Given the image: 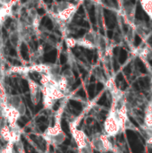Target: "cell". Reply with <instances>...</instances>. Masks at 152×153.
<instances>
[{
    "mask_svg": "<svg viewBox=\"0 0 152 153\" xmlns=\"http://www.w3.org/2000/svg\"><path fill=\"white\" fill-rule=\"evenodd\" d=\"M28 85H29V90H30V100L31 102L34 105H37L39 100H40V97H41V89H40V85L33 81L30 78H28Z\"/></svg>",
    "mask_w": 152,
    "mask_h": 153,
    "instance_id": "obj_9",
    "label": "cell"
},
{
    "mask_svg": "<svg viewBox=\"0 0 152 153\" xmlns=\"http://www.w3.org/2000/svg\"><path fill=\"white\" fill-rule=\"evenodd\" d=\"M136 54L143 59H152V48L149 45L140 47L136 50Z\"/></svg>",
    "mask_w": 152,
    "mask_h": 153,
    "instance_id": "obj_12",
    "label": "cell"
},
{
    "mask_svg": "<svg viewBox=\"0 0 152 153\" xmlns=\"http://www.w3.org/2000/svg\"><path fill=\"white\" fill-rule=\"evenodd\" d=\"M69 130L73 138V141L77 146L79 153H93V149L90 144V139L86 135V134L78 129L76 121H72L69 125Z\"/></svg>",
    "mask_w": 152,
    "mask_h": 153,
    "instance_id": "obj_5",
    "label": "cell"
},
{
    "mask_svg": "<svg viewBox=\"0 0 152 153\" xmlns=\"http://www.w3.org/2000/svg\"><path fill=\"white\" fill-rule=\"evenodd\" d=\"M57 76L58 74L52 73L48 74H41L39 79L42 102L44 108L47 110L52 109L56 102L65 99L66 95L58 87Z\"/></svg>",
    "mask_w": 152,
    "mask_h": 153,
    "instance_id": "obj_2",
    "label": "cell"
},
{
    "mask_svg": "<svg viewBox=\"0 0 152 153\" xmlns=\"http://www.w3.org/2000/svg\"><path fill=\"white\" fill-rule=\"evenodd\" d=\"M143 126L152 127V100H149L144 108Z\"/></svg>",
    "mask_w": 152,
    "mask_h": 153,
    "instance_id": "obj_11",
    "label": "cell"
},
{
    "mask_svg": "<svg viewBox=\"0 0 152 153\" xmlns=\"http://www.w3.org/2000/svg\"><path fill=\"white\" fill-rule=\"evenodd\" d=\"M65 44L69 48H75L77 46V40L75 38L69 37V38L65 39Z\"/></svg>",
    "mask_w": 152,
    "mask_h": 153,
    "instance_id": "obj_15",
    "label": "cell"
},
{
    "mask_svg": "<svg viewBox=\"0 0 152 153\" xmlns=\"http://www.w3.org/2000/svg\"><path fill=\"white\" fill-rule=\"evenodd\" d=\"M62 115H63V106L57 110L55 115V119L53 125H50L42 134V138L51 145H60L64 143L66 139L65 134L62 128Z\"/></svg>",
    "mask_w": 152,
    "mask_h": 153,
    "instance_id": "obj_3",
    "label": "cell"
},
{
    "mask_svg": "<svg viewBox=\"0 0 152 153\" xmlns=\"http://www.w3.org/2000/svg\"><path fill=\"white\" fill-rule=\"evenodd\" d=\"M124 103L129 114L136 110H139L141 107H142L145 104V97L142 93L136 91L125 92L124 96Z\"/></svg>",
    "mask_w": 152,
    "mask_h": 153,
    "instance_id": "obj_8",
    "label": "cell"
},
{
    "mask_svg": "<svg viewBox=\"0 0 152 153\" xmlns=\"http://www.w3.org/2000/svg\"><path fill=\"white\" fill-rule=\"evenodd\" d=\"M142 9L152 21V0H143L140 2Z\"/></svg>",
    "mask_w": 152,
    "mask_h": 153,
    "instance_id": "obj_13",
    "label": "cell"
},
{
    "mask_svg": "<svg viewBox=\"0 0 152 153\" xmlns=\"http://www.w3.org/2000/svg\"><path fill=\"white\" fill-rule=\"evenodd\" d=\"M25 112L26 107L20 96L7 93L0 95V113L4 122L12 126H17Z\"/></svg>",
    "mask_w": 152,
    "mask_h": 153,
    "instance_id": "obj_1",
    "label": "cell"
},
{
    "mask_svg": "<svg viewBox=\"0 0 152 153\" xmlns=\"http://www.w3.org/2000/svg\"><path fill=\"white\" fill-rule=\"evenodd\" d=\"M22 136V130L20 126H9L5 122L0 126V137L6 143V144H14L18 143Z\"/></svg>",
    "mask_w": 152,
    "mask_h": 153,
    "instance_id": "obj_6",
    "label": "cell"
},
{
    "mask_svg": "<svg viewBox=\"0 0 152 153\" xmlns=\"http://www.w3.org/2000/svg\"><path fill=\"white\" fill-rule=\"evenodd\" d=\"M78 8L79 5L75 3L68 1L58 2L54 6V9L51 12V16L56 22H58V23L66 25L72 21Z\"/></svg>",
    "mask_w": 152,
    "mask_h": 153,
    "instance_id": "obj_4",
    "label": "cell"
},
{
    "mask_svg": "<svg viewBox=\"0 0 152 153\" xmlns=\"http://www.w3.org/2000/svg\"><path fill=\"white\" fill-rule=\"evenodd\" d=\"M142 130L144 132V134L146 136L147 143L152 144V127H148V126H145L142 125Z\"/></svg>",
    "mask_w": 152,
    "mask_h": 153,
    "instance_id": "obj_14",
    "label": "cell"
},
{
    "mask_svg": "<svg viewBox=\"0 0 152 153\" xmlns=\"http://www.w3.org/2000/svg\"><path fill=\"white\" fill-rule=\"evenodd\" d=\"M13 2H0V26L13 13Z\"/></svg>",
    "mask_w": 152,
    "mask_h": 153,
    "instance_id": "obj_10",
    "label": "cell"
},
{
    "mask_svg": "<svg viewBox=\"0 0 152 153\" xmlns=\"http://www.w3.org/2000/svg\"><path fill=\"white\" fill-rule=\"evenodd\" d=\"M13 144H6L5 147L0 150V153H13Z\"/></svg>",
    "mask_w": 152,
    "mask_h": 153,
    "instance_id": "obj_16",
    "label": "cell"
},
{
    "mask_svg": "<svg viewBox=\"0 0 152 153\" xmlns=\"http://www.w3.org/2000/svg\"><path fill=\"white\" fill-rule=\"evenodd\" d=\"M90 144L93 150L100 153H108L114 150V145L110 138L104 133H96L90 139Z\"/></svg>",
    "mask_w": 152,
    "mask_h": 153,
    "instance_id": "obj_7",
    "label": "cell"
}]
</instances>
